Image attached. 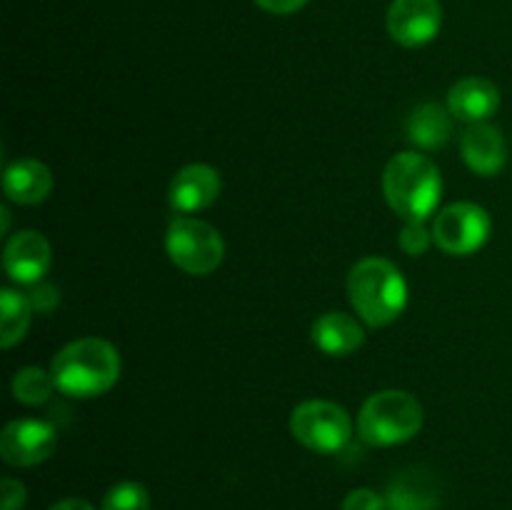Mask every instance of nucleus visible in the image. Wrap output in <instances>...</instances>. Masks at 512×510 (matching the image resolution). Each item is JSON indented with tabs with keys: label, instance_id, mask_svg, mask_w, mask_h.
Returning <instances> with one entry per match:
<instances>
[{
	"label": "nucleus",
	"instance_id": "nucleus-9",
	"mask_svg": "<svg viewBox=\"0 0 512 510\" xmlns=\"http://www.w3.org/2000/svg\"><path fill=\"white\" fill-rule=\"evenodd\" d=\"M443 28L440 0H393L388 8V33L403 48L433 43Z\"/></svg>",
	"mask_w": 512,
	"mask_h": 510
},
{
	"label": "nucleus",
	"instance_id": "nucleus-24",
	"mask_svg": "<svg viewBox=\"0 0 512 510\" xmlns=\"http://www.w3.org/2000/svg\"><path fill=\"white\" fill-rule=\"evenodd\" d=\"M28 503V490L20 480L3 478L0 485V510H23Z\"/></svg>",
	"mask_w": 512,
	"mask_h": 510
},
{
	"label": "nucleus",
	"instance_id": "nucleus-8",
	"mask_svg": "<svg viewBox=\"0 0 512 510\" xmlns=\"http://www.w3.org/2000/svg\"><path fill=\"white\" fill-rule=\"evenodd\" d=\"M55 448H58V430L45 420H13L0 435V458L13 468H33L45 463Z\"/></svg>",
	"mask_w": 512,
	"mask_h": 510
},
{
	"label": "nucleus",
	"instance_id": "nucleus-22",
	"mask_svg": "<svg viewBox=\"0 0 512 510\" xmlns=\"http://www.w3.org/2000/svg\"><path fill=\"white\" fill-rule=\"evenodd\" d=\"M28 300L30 305H33L35 313H53L60 303V290L55 288V285L40 280L38 285H30Z\"/></svg>",
	"mask_w": 512,
	"mask_h": 510
},
{
	"label": "nucleus",
	"instance_id": "nucleus-14",
	"mask_svg": "<svg viewBox=\"0 0 512 510\" xmlns=\"http://www.w3.org/2000/svg\"><path fill=\"white\" fill-rule=\"evenodd\" d=\"M3 193L10 203L38 205L53 193V173L35 158H20L3 173Z\"/></svg>",
	"mask_w": 512,
	"mask_h": 510
},
{
	"label": "nucleus",
	"instance_id": "nucleus-10",
	"mask_svg": "<svg viewBox=\"0 0 512 510\" xmlns=\"http://www.w3.org/2000/svg\"><path fill=\"white\" fill-rule=\"evenodd\" d=\"M220 190H223V178H220V173L213 165H183V168L173 175V180H170V208L178 215L200 213V210L210 208V205L220 198Z\"/></svg>",
	"mask_w": 512,
	"mask_h": 510
},
{
	"label": "nucleus",
	"instance_id": "nucleus-13",
	"mask_svg": "<svg viewBox=\"0 0 512 510\" xmlns=\"http://www.w3.org/2000/svg\"><path fill=\"white\" fill-rule=\"evenodd\" d=\"M500 108L498 85L488 78H463L448 90V110L463 123H485Z\"/></svg>",
	"mask_w": 512,
	"mask_h": 510
},
{
	"label": "nucleus",
	"instance_id": "nucleus-7",
	"mask_svg": "<svg viewBox=\"0 0 512 510\" xmlns=\"http://www.w3.org/2000/svg\"><path fill=\"white\" fill-rule=\"evenodd\" d=\"M433 243L448 255H473L488 243L493 233V220L488 210L478 203H450L435 213L433 225Z\"/></svg>",
	"mask_w": 512,
	"mask_h": 510
},
{
	"label": "nucleus",
	"instance_id": "nucleus-11",
	"mask_svg": "<svg viewBox=\"0 0 512 510\" xmlns=\"http://www.w3.org/2000/svg\"><path fill=\"white\" fill-rule=\"evenodd\" d=\"M53 250L38 230H20L10 235L3 248V268L18 285H38L48 275Z\"/></svg>",
	"mask_w": 512,
	"mask_h": 510
},
{
	"label": "nucleus",
	"instance_id": "nucleus-3",
	"mask_svg": "<svg viewBox=\"0 0 512 510\" xmlns=\"http://www.w3.org/2000/svg\"><path fill=\"white\" fill-rule=\"evenodd\" d=\"M383 193L403 220H425L435 215L443 198V175L428 155L408 150L393 155L385 165Z\"/></svg>",
	"mask_w": 512,
	"mask_h": 510
},
{
	"label": "nucleus",
	"instance_id": "nucleus-25",
	"mask_svg": "<svg viewBox=\"0 0 512 510\" xmlns=\"http://www.w3.org/2000/svg\"><path fill=\"white\" fill-rule=\"evenodd\" d=\"M258 8H263L265 13H273V15H293L298 13L300 8L308 5V0H255Z\"/></svg>",
	"mask_w": 512,
	"mask_h": 510
},
{
	"label": "nucleus",
	"instance_id": "nucleus-15",
	"mask_svg": "<svg viewBox=\"0 0 512 510\" xmlns=\"http://www.w3.org/2000/svg\"><path fill=\"white\" fill-rule=\"evenodd\" d=\"M310 338H313L315 348L323 350L325 355L345 358L365 343V330L353 315L343 313V310H330L315 320Z\"/></svg>",
	"mask_w": 512,
	"mask_h": 510
},
{
	"label": "nucleus",
	"instance_id": "nucleus-17",
	"mask_svg": "<svg viewBox=\"0 0 512 510\" xmlns=\"http://www.w3.org/2000/svg\"><path fill=\"white\" fill-rule=\"evenodd\" d=\"M408 140L420 150H438L453 135V113L448 110V105L440 103H423L408 115Z\"/></svg>",
	"mask_w": 512,
	"mask_h": 510
},
{
	"label": "nucleus",
	"instance_id": "nucleus-4",
	"mask_svg": "<svg viewBox=\"0 0 512 510\" xmlns=\"http://www.w3.org/2000/svg\"><path fill=\"white\" fill-rule=\"evenodd\" d=\"M423 403L408 390H378L358 413V435L365 445L390 448L413 440L423 430Z\"/></svg>",
	"mask_w": 512,
	"mask_h": 510
},
{
	"label": "nucleus",
	"instance_id": "nucleus-27",
	"mask_svg": "<svg viewBox=\"0 0 512 510\" xmlns=\"http://www.w3.org/2000/svg\"><path fill=\"white\" fill-rule=\"evenodd\" d=\"M0 218H3V235H8V230H10V208L8 205H3V208H0Z\"/></svg>",
	"mask_w": 512,
	"mask_h": 510
},
{
	"label": "nucleus",
	"instance_id": "nucleus-21",
	"mask_svg": "<svg viewBox=\"0 0 512 510\" xmlns=\"http://www.w3.org/2000/svg\"><path fill=\"white\" fill-rule=\"evenodd\" d=\"M398 243L405 253L418 258V255L428 253L430 243H433V230L425 225V220H405L403 230L398 235Z\"/></svg>",
	"mask_w": 512,
	"mask_h": 510
},
{
	"label": "nucleus",
	"instance_id": "nucleus-26",
	"mask_svg": "<svg viewBox=\"0 0 512 510\" xmlns=\"http://www.w3.org/2000/svg\"><path fill=\"white\" fill-rule=\"evenodd\" d=\"M48 510H95V508L83 498H65V500H58L55 505H50Z\"/></svg>",
	"mask_w": 512,
	"mask_h": 510
},
{
	"label": "nucleus",
	"instance_id": "nucleus-23",
	"mask_svg": "<svg viewBox=\"0 0 512 510\" xmlns=\"http://www.w3.org/2000/svg\"><path fill=\"white\" fill-rule=\"evenodd\" d=\"M385 498L370 488H355L345 495L343 508L340 510H385Z\"/></svg>",
	"mask_w": 512,
	"mask_h": 510
},
{
	"label": "nucleus",
	"instance_id": "nucleus-12",
	"mask_svg": "<svg viewBox=\"0 0 512 510\" xmlns=\"http://www.w3.org/2000/svg\"><path fill=\"white\" fill-rule=\"evenodd\" d=\"M465 165L478 175H495L508 163V143L503 130L485 123H470L460 138Z\"/></svg>",
	"mask_w": 512,
	"mask_h": 510
},
{
	"label": "nucleus",
	"instance_id": "nucleus-16",
	"mask_svg": "<svg viewBox=\"0 0 512 510\" xmlns=\"http://www.w3.org/2000/svg\"><path fill=\"white\" fill-rule=\"evenodd\" d=\"M385 505L388 510H438V483L425 470H405L388 485Z\"/></svg>",
	"mask_w": 512,
	"mask_h": 510
},
{
	"label": "nucleus",
	"instance_id": "nucleus-2",
	"mask_svg": "<svg viewBox=\"0 0 512 510\" xmlns=\"http://www.w3.org/2000/svg\"><path fill=\"white\" fill-rule=\"evenodd\" d=\"M348 298L355 315L370 328L398 320L408 305V283L395 263L385 258H363L348 273Z\"/></svg>",
	"mask_w": 512,
	"mask_h": 510
},
{
	"label": "nucleus",
	"instance_id": "nucleus-20",
	"mask_svg": "<svg viewBox=\"0 0 512 510\" xmlns=\"http://www.w3.org/2000/svg\"><path fill=\"white\" fill-rule=\"evenodd\" d=\"M100 510H150V493L143 483L120 480L105 493Z\"/></svg>",
	"mask_w": 512,
	"mask_h": 510
},
{
	"label": "nucleus",
	"instance_id": "nucleus-18",
	"mask_svg": "<svg viewBox=\"0 0 512 510\" xmlns=\"http://www.w3.org/2000/svg\"><path fill=\"white\" fill-rule=\"evenodd\" d=\"M33 313L35 310L28 295L13 288H3L0 293V345L3 348H13L25 338Z\"/></svg>",
	"mask_w": 512,
	"mask_h": 510
},
{
	"label": "nucleus",
	"instance_id": "nucleus-19",
	"mask_svg": "<svg viewBox=\"0 0 512 510\" xmlns=\"http://www.w3.org/2000/svg\"><path fill=\"white\" fill-rule=\"evenodd\" d=\"M53 390V375L38 365L20 368L13 378V398L23 405H43L53 395Z\"/></svg>",
	"mask_w": 512,
	"mask_h": 510
},
{
	"label": "nucleus",
	"instance_id": "nucleus-5",
	"mask_svg": "<svg viewBox=\"0 0 512 510\" xmlns=\"http://www.w3.org/2000/svg\"><path fill=\"white\" fill-rule=\"evenodd\" d=\"M170 260L188 275H210L225 258V240L218 228L193 215H178L165 233Z\"/></svg>",
	"mask_w": 512,
	"mask_h": 510
},
{
	"label": "nucleus",
	"instance_id": "nucleus-6",
	"mask_svg": "<svg viewBox=\"0 0 512 510\" xmlns=\"http://www.w3.org/2000/svg\"><path fill=\"white\" fill-rule=\"evenodd\" d=\"M290 433L303 448L320 455L340 453L353 438V420L333 400H305L290 413Z\"/></svg>",
	"mask_w": 512,
	"mask_h": 510
},
{
	"label": "nucleus",
	"instance_id": "nucleus-1",
	"mask_svg": "<svg viewBox=\"0 0 512 510\" xmlns=\"http://www.w3.org/2000/svg\"><path fill=\"white\" fill-rule=\"evenodd\" d=\"M120 353L103 338H78L60 348L50 363L55 390L68 398H98L120 380Z\"/></svg>",
	"mask_w": 512,
	"mask_h": 510
}]
</instances>
